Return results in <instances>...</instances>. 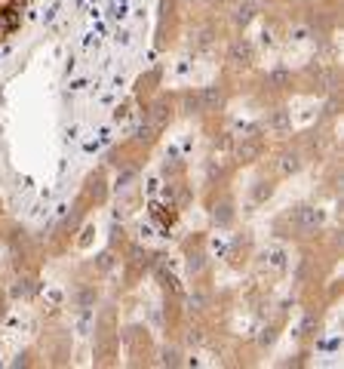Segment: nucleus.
Masks as SVG:
<instances>
[{
	"mask_svg": "<svg viewBox=\"0 0 344 369\" xmlns=\"http://www.w3.org/2000/svg\"><path fill=\"white\" fill-rule=\"evenodd\" d=\"M22 9H25V0H0V40L18 31Z\"/></svg>",
	"mask_w": 344,
	"mask_h": 369,
	"instance_id": "nucleus-1",
	"label": "nucleus"
}]
</instances>
